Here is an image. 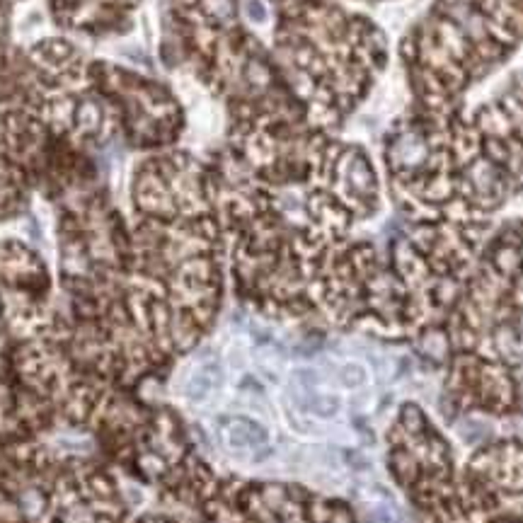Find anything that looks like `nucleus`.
Returning <instances> with one entry per match:
<instances>
[{"label":"nucleus","mask_w":523,"mask_h":523,"mask_svg":"<svg viewBox=\"0 0 523 523\" xmlns=\"http://www.w3.org/2000/svg\"><path fill=\"white\" fill-rule=\"evenodd\" d=\"M226 439L233 448H254L267 444V429L252 419H233L226 429Z\"/></svg>","instance_id":"obj_1"},{"label":"nucleus","mask_w":523,"mask_h":523,"mask_svg":"<svg viewBox=\"0 0 523 523\" xmlns=\"http://www.w3.org/2000/svg\"><path fill=\"white\" fill-rule=\"evenodd\" d=\"M390 468L402 484H412L417 479V472H419V460H417L404 446H397L395 451L390 453Z\"/></svg>","instance_id":"obj_2"},{"label":"nucleus","mask_w":523,"mask_h":523,"mask_svg":"<svg viewBox=\"0 0 523 523\" xmlns=\"http://www.w3.org/2000/svg\"><path fill=\"white\" fill-rule=\"evenodd\" d=\"M400 427L407 432L409 436H424L429 429H427V417L422 412L417 404L412 402H404L402 409H400Z\"/></svg>","instance_id":"obj_3"},{"label":"nucleus","mask_w":523,"mask_h":523,"mask_svg":"<svg viewBox=\"0 0 523 523\" xmlns=\"http://www.w3.org/2000/svg\"><path fill=\"white\" fill-rule=\"evenodd\" d=\"M305 412H313L317 417H334L339 409V397L334 395H320V392H308V400L303 402Z\"/></svg>","instance_id":"obj_4"},{"label":"nucleus","mask_w":523,"mask_h":523,"mask_svg":"<svg viewBox=\"0 0 523 523\" xmlns=\"http://www.w3.org/2000/svg\"><path fill=\"white\" fill-rule=\"evenodd\" d=\"M339 381L347 388H361L366 383V369L359 364H344L339 371Z\"/></svg>","instance_id":"obj_5"},{"label":"nucleus","mask_w":523,"mask_h":523,"mask_svg":"<svg viewBox=\"0 0 523 523\" xmlns=\"http://www.w3.org/2000/svg\"><path fill=\"white\" fill-rule=\"evenodd\" d=\"M262 497H264L269 509H282L286 499H289V492H286L282 484H267V487L262 489Z\"/></svg>","instance_id":"obj_6"},{"label":"nucleus","mask_w":523,"mask_h":523,"mask_svg":"<svg viewBox=\"0 0 523 523\" xmlns=\"http://www.w3.org/2000/svg\"><path fill=\"white\" fill-rule=\"evenodd\" d=\"M327 523H354V516L349 509L344 507H334V509H329V519Z\"/></svg>","instance_id":"obj_7"},{"label":"nucleus","mask_w":523,"mask_h":523,"mask_svg":"<svg viewBox=\"0 0 523 523\" xmlns=\"http://www.w3.org/2000/svg\"><path fill=\"white\" fill-rule=\"evenodd\" d=\"M247 8H250L252 20H264V8H262L259 0H247Z\"/></svg>","instance_id":"obj_8"}]
</instances>
